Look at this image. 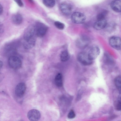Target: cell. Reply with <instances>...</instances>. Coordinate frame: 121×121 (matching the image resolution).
Returning <instances> with one entry per match:
<instances>
[{"instance_id": "6da1fadb", "label": "cell", "mask_w": 121, "mask_h": 121, "mask_svg": "<svg viewBox=\"0 0 121 121\" xmlns=\"http://www.w3.org/2000/svg\"><path fill=\"white\" fill-rule=\"evenodd\" d=\"M9 66L12 68L17 69L22 66V62L20 58L16 55L9 57L8 60Z\"/></svg>"}, {"instance_id": "7a4b0ae2", "label": "cell", "mask_w": 121, "mask_h": 121, "mask_svg": "<svg viewBox=\"0 0 121 121\" xmlns=\"http://www.w3.org/2000/svg\"><path fill=\"white\" fill-rule=\"evenodd\" d=\"M16 42L10 43L5 46V50L6 54L9 57L16 55L17 51L16 48L18 43Z\"/></svg>"}, {"instance_id": "3957f363", "label": "cell", "mask_w": 121, "mask_h": 121, "mask_svg": "<svg viewBox=\"0 0 121 121\" xmlns=\"http://www.w3.org/2000/svg\"><path fill=\"white\" fill-rule=\"evenodd\" d=\"M71 19L74 23L76 24H81L85 22L86 19V17L82 13L75 12L72 14Z\"/></svg>"}, {"instance_id": "277c9868", "label": "cell", "mask_w": 121, "mask_h": 121, "mask_svg": "<svg viewBox=\"0 0 121 121\" xmlns=\"http://www.w3.org/2000/svg\"><path fill=\"white\" fill-rule=\"evenodd\" d=\"M77 59L80 63L85 65H90L92 63V61L89 58L88 53L85 52L79 53L77 56Z\"/></svg>"}, {"instance_id": "5b68a950", "label": "cell", "mask_w": 121, "mask_h": 121, "mask_svg": "<svg viewBox=\"0 0 121 121\" xmlns=\"http://www.w3.org/2000/svg\"><path fill=\"white\" fill-rule=\"evenodd\" d=\"M35 28L36 35L39 37H42L44 36L48 30V28L46 26L41 23H38L35 27Z\"/></svg>"}, {"instance_id": "8992f818", "label": "cell", "mask_w": 121, "mask_h": 121, "mask_svg": "<svg viewBox=\"0 0 121 121\" xmlns=\"http://www.w3.org/2000/svg\"><path fill=\"white\" fill-rule=\"evenodd\" d=\"M110 45L114 49L119 50L121 48V39L118 36H113L111 37L109 40Z\"/></svg>"}, {"instance_id": "52a82bcc", "label": "cell", "mask_w": 121, "mask_h": 121, "mask_svg": "<svg viewBox=\"0 0 121 121\" xmlns=\"http://www.w3.org/2000/svg\"><path fill=\"white\" fill-rule=\"evenodd\" d=\"M40 113L39 111L35 109L31 110L27 114V117L31 121H38L40 119Z\"/></svg>"}, {"instance_id": "ba28073f", "label": "cell", "mask_w": 121, "mask_h": 121, "mask_svg": "<svg viewBox=\"0 0 121 121\" xmlns=\"http://www.w3.org/2000/svg\"><path fill=\"white\" fill-rule=\"evenodd\" d=\"M26 89V85L24 83L21 82L18 84L15 90V93L16 96L19 98L22 97L25 93Z\"/></svg>"}, {"instance_id": "9c48e42d", "label": "cell", "mask_w": 121, "mask_h": 121, "mask_svg": "<svg viewBox=\"0 0 121 121\" xmlns=\"http://www.w3.org/2000/svg\"><path fill=\"white\" fill-rule=\"evenodd\" d=\"M100 53V49L99 47L95 46H93L90 49L88 53L89 58L93 61L97 58Z\"/></svg>"}, {"instance_id": "30bf717a", "label": "cell", "mask_w": 121, "mask_h": 121, "mask_svg": "<svg viewBox=\"0 0 121 121\" xmlns=\"http://www.w3.org/2000/svg\"><path fill=\"white\" fill-rule=\"evenodd\" d=\"M35 32V27L30 26H28L25 30L23 35V38L25 41L29 39L34 35Z\"/></svg>"}, {"instance_id": "8fae6325", "label": "cell", "mask_w": 121, "mask_h": 121, "mask_svg": "<svg viewBox=\"0 0 121 121\" xmlns=\"http://www.w3.org/2000/svg\"><path fill=\"white\" fill-rule=\"evenodd\" d=\"M107 24V22L105 19L97 20L94 24L93 27L96 30H100L105 27Z\"/></svg>"}, {"instance_id": "7c38bea8", "label": "cell", "mask_w": 121, "mask_h": 121, "mask_svg": "<svg viewBox=\"0 0 121 121\" xmlns=\"http://www.w3.org/2000/svg\"><path fill=\"white\" fill-rule=\"evenodd\" d=\"M60 9L62 13L66 15H69L72 12V9L69 5L65 3H62L60 5Z\"/></svg>"}, {"instance_id": "4fadbf2b", "label": "cell", "mask_w": 121, "mask_h": 121, "mask_svg": "<svg viewBox=\"0 0 121 121\" xmlns=\"http://www.w3.org/2000/svg\"><path fill=\"white\" fill-rule=\"evenodd\" d=\"M111 9L115 12L119 13L121 11V3L120 0H114L110 4Z\"/></svg>"}, {"instance_id": "5bb4252c", "label": "cell", "mask_w": 121, "mask_h": 121, "mask_svg": "<svg viewBox=\"0 0 121 121\" xmlns=\"http://www.w3.org/2000/svg\"><path fill=\"white\" fill-rule=\"evenodd\" d=\"M36 39L34 36L31 38L27 41H25L23 43L24 48L26 49H29L33 48L35 46Z\"/></svg>"}, {"instance_id": "9a60e30c", "label": "cell", "mask_w": 121, "mask_h": 121, "mask_svg": "<svg viewBox=\"0 0 121 121\" xmlns=\"http://www.w3.org/2000/svg\"><path fill=\"white\" fill-rule=\"evenodd\" d=\"M22 17L19 14H17L13 16L12 18L13 23L16 25H19L21 24L22 21Z\"/></svg>"}, {"instance_id": "2e32d148", "label": "cell", "mask_w": 121, "mask_h": 121, "mask_svg": "<svg viewBox=\"0 0 121 121\" xmlns=\"http://www.w3.org/2000/svg\"><path fill=\"white\" fill-rule=\"evenodd\" d=\"M70 57V56L68 52L66 50L62 51L60 55V59L63 62L68 60Z\"/></svg>"}, {"instance_id": "e0dca14e", "label": "cell", "mask_w": 121, "mask_h": 121, "mask_svg": "<svg viewBox=\"0 0 121 121\" xmlns=\"http://www.w3.org/2000/svg\"><path fill=\"white\" fill-rule=\"evenodd\" d=\"M62 75L60 73H58L56 76L55 82L56 85L59 87H61L62 85Z\"/></svg>"}, {"instance_id": "ac0fdd59", "label": "cell", "mask_w": 121, "mask_h": 121, "mask_svg": "<svg viewBox=\"0 0 121 121\" xmlns=\"http://www.w3.org/2000/svg\"><path fill=\"white\" fill-rule=\"evenodd\" d=\"M43 4L48 8H52L55 5L56 2L55 0H43Z\"/></svg>"}, {"instance_id": "d6986e66", "label": "cell", "mask_w": 121, "mask_h": 121, "mask_svg": "<svg viewBox=\"0 0 121 121\" xmlns=\"http://www.w3.org/2000/svg\"><path fill=\"white\" fill-rule=\"evenodd\" d=\"M115 85L120 93L121 92V77L119 76L117 77L114 80Z\"/></svg>"}, {"instance_id": "ffe728a7", "label": "cell", "mask_w": 121, "mask_h": 121, "mask_svg": "<svg viewBox=\"0 0 121 121\" xmlns=\"http://www.w3.org/2000/svg\"><path fill=\"white\" fill-rule=\"evenodd\" d=\"M88 41V39L84 38H80L78 40L77 45L79 47H84L87 44Z\"/></svg>"}, {"instance_id": "44dd1931", "label": "cell", "mask_w": 121, "mask_h": 121, "mask_svg": "<svg viewBox=\"0 0 121 121\" xmlns=\"http://www.w3.org/2000/svg\"><path fill=\"white\" fill-rule=\"evenodd\" d=\"M107 13V11L106 10H103L97 15L96 16L97 20L105 19Z\"/></svg>"}, {"instance_id": "7402d4cb", "label": "cell", "mask_w": 121, "mask_h": 121, "mask_svg": "<svg viewBox=\"0 0 121 121\" xmlns=\"http://www.w3.org/2000/svg\"><path fill=\"white\" fill-rule=\"evenodd\" d=\"M54 25L57 28L60 30H63L65 27L64 24L59 21L55 22H54Z\"/></svg>"}, {"instance_id": "603a6c76", "label": "cell", "mask_w": 121, "mask_h": 121, "mask_svg": "<svg viewBox=\"0 0 121 121\" xmlns=\"http://www.w3.org/2000/svg\"><path fill=\"white\" fill-rule=\"evenodd\" d=\"M75 116V114L73 110H71L70 111L68 115V118L70 119L74 118Z\"/></svg>"}, {"instance_id": "cb8c5ba5", "label": "cell", "mask_w": 121, "mask_h": 121, "mask_svg": "<svg viewBox=\"0 0 121 121\" xmlns=\"http://www.w3.org/2000/svg\"><path fill=\"white\" fill-rule=\"evenodd\" d=\"M118 100L116 106V109L117 110L120 111L121 110V97Z\"/></svg>"}, {"instance_id": "d4e9b609", "label": "cell", "mask_w": 121, "mask_h": 121, "mask_svg": "<svg viewBox=\"0 0 121 121\" xmlns=\"http://www.w3.org/2000/svg\"><path fill=\"white\" fill-rule=\"evenodd\" d=\"M17 4L20 7L23 6V3L21 0H14Z\"/></svg>"}, {"instance_id": "484cf974", "label": "cell", "mask_w": 121, "mask_h": 121, "mask_svg": "<svg viewBox=\"0 0 121 121\" xmlns=\"http://www.w3.org/2000/svg\"><path fill=\"white\" fill-rule=\"evenodd\" d=\"M4 29L3 26L0 25V35H2L4 32Z\"/></svg>"}, {"instance_id": "4316f807", "label": "cell", "mask_w": 121, "mask_h": 121, "mask_svg": "<svg viewBox=\"0 0 121 121\" xmlns=\"http://www.w3.org/2000/svg\"><path fill=\"white\" fill-rule=\"evenodd\" d=\"M4 78L3 75L1 73H0V82L2 81Z\"/></svg>"}, {"instance_id": "83f0119b", "label": "cell", "mask_w": 121, "mask_h": 121, "mask_svg": "<svg viewBox=\"0 0 121 121\" xmlns=\"http://www.w3.org/2000/svg\"><path fill=\"white\" fill-rule=\"evenodd\" d=\"M3 10V7L0 4V15L2 13Z\"/></svg>"}, {"instance_id": "f1b7e54d", "label": "cell", "mask_w": 121, "mask_h": 121, "mask_svg": "<svg viewBox=\"0 0 121 121\" xmlns=\"http://www.w3.org/2000/svg\"><path fill=\"white\" fill-rule=\"evenodd\" d=\"M3 65V63L2 61L0 60V69L2 68Z\"/></svg>"}]
</instances>
